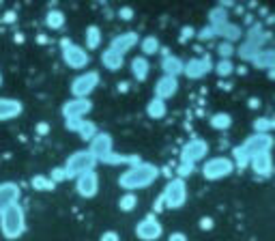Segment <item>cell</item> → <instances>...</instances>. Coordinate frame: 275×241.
Segmentation results:
<instances>
[{
  "mask_svg": "<svg viewBox=\"0 0 275 241\" xmlns=\"http://www.w3.org/2000/svg\"><path fill=\"white\" fill-rule=\"evenodd\" d=\"M159 176V168L151 162H140L135 166H129L127 170L118 176V186L127 190V192H133V190H144L153 186Z\"/></svg>",
  "mask_w": 275,
  "mask_h": 241,
  "instance_id": "cell-1",
  "label": "cell"
},
{
  "mask_svg": "<svg viewBox=\"0 0 275 241\" xmlns=\"http://www.w3.org/2000/svg\"><path fill=\"white\" fill-rule=\"evenodd\" d=\"M0 232L5 239H18L26 232V213L20 205H13L0 213Z\"/></svg>",
  "mask_w": 275,
  "mask_h": 241,
  "instance_id": "cell-2",
  "label": "cell"
},
{
  "mask_svg": "<svg viewBox=\"0 0 275 241\" xmlns=\"http://www.w3.org/2000/svg\"><path fill=\"white\" fill-rule=\"evenodd\" d=\"M99 164L97 162V157L91 153L88 149H82V151H76V153H71L67 157V162H64V172H67V179H78L80 174L84 172H91L95 170V166Z\"/></svg>",
  "mask_w": 275,
  "mask_h": 241,
  "instance_id": "cell-3",
  "label": "cell"
},
{
  "mask_svg": "<svg viewBox=\"0 0 275 241\" xmlns=\"http://www.w3.org/2000/svg\"><path fill=\"white\" fill-rule=\"evenodd\" d=\"M60 52H62L64 65L71 69H84L88 63H91V56H88L84 47L76 45L74 41H69V39H60Z\"/></svg>",
  "mask_w": 275,
  "mask_h": 241,
  "instance_id": "cell-4",
  "label": "cell"
},
{
  "mask_svg": "<svg viewBox=\"0 0 275 241\" xmlns=\"http://www.w3.org/2000/svg\"><path fill=\"white\" fill-rule=\"evenodd\" d=\"M161 198H164V205L168 209H181L185 203H187V186H185V181L179 179V176L172 181H168Z\"/></svg>",
  "mask_w": 275,
  "mask_h": 241,
  "instance_id": "cell-5",
  "label": "cell"
},
{
  "mask_svg": "<svg viewBox=\"0 0 275 241\" xmlns=\"http://www.w3.org/2000/svg\"><path fill=\"white\" fill-rule=\"evenodd\" d=\"M234 170V162L228 157H211L207 159L204 166H202V176L209 181H220L226 179L228 174H232Z\"/></svg>",
  "mask_w": 275,
  "mask_h": 241,
  "instance_id": "cell-6",
  "label": "cell"
},
{
  "mask_svg": "<svg viewBox=\"0 0 275 241\" xmlns=\"http://www.w3.org/2000/svg\"><path fill=\"white\" fill-rule=\"evenodd\" d=\"M97 84H99V74L97 71H86V74L78 76L71 82V95H74V99H88V95L95 91Z\"/></svg>",
  "mask_w": 275,
  "mask_h": 241,
  "instance_id": "cell-7",
  "label": "cell"
},
{
  "mask_svg": "<svg viewBox=\"0 0 275 241\" xmlns=\"http://www.w3.org/2000/svg\"><path fill=\"white\" fill-rule=\"evenodd\" d=\"M135 235L140 241H157L161 235H164V226H161V222L157 220L155 213H149L147 218H142L138 222Z\"/></svg>",
  "mask_w": 275,
  "mask_h": 241,
  "instance_id": "cell-8",
  "label": "cell"
},
{
  "mask_svg": "<svg viewBox=\"0 0 275 241\" xmlns=\"http://www.w3.org/2000/svg\"><path fill=\"white\" fill-rule=\"evenodd\" d=\"M209 153V144L207 140H202V138H191L187 144L183 147L181 151V162L183 164H193L196 166L200 159H204Z\"/></svg>",
  "mask_w": 275,
  "mask_h": 241,
  "instance_id": "cell-9",
  "label": "cell"
},
{
  "mask_svg": "<svg viewBox=\"0 0 275 241\" xmlns=\"http://www.w3.org/2000/svg\"><path fill=\"white\" fill-rule=\"evenodd\" d=\"M271 147H273V138L269 134H254L241 144V149L245 151L249 159H252L254 155H258V153H266V151H271Z\"/></svg>",
  "mask_w": 275,
  "mask_h": 241,
  "instance_id": "cell-10",
  "label": "cell"
},
{
  "mask_svg": "<svg viewBox=\"0 0 275 241\" xmlns=\"http://www.w3.org/2000/svg\"><path fill=\"white\" fill-rule=\"evenodd\" d=\"M93 110V101L88 99H69L62 103V116L64 120H82L88 112Z\"/></svg>",
  "mask_w": 275,
  "mask_h": 241,
  "instance_id": "cell-11",
  "label": "cell"
},
{
  "mask_svg": "<svg viewBox=\"0 0 275 241\" xmlns=\"http://www.w3.org/2000/svg\"><path fill=\"white\" fill-rule=\"evenodd\" d=\"M88 151L97 157V162H103L108 155L114 153V140H112V136L106 134V132H99L95 136V138L91 140V147H88Z\"/></svg>",
  "mask_w": 275,
  "mask_h": 241,
  "instance_id": "cell-12",
  "label": "cell"
},
{
  "mask_svg": "<svg viewBox=\"0 0 275 241\" xmlns=\"http://www.w3.org/2000/svg\"><path fill=\"white\" fill-rule=\"evenodd\" d=\"M76 192L82 198H93L97 196V192H99V176H97L95 170L91 172H84L80 174L76 179Z\"/></svg>",
  "mask_w": 275,
  "mask_h": 241,
  "instance_id": "cell-13",
  "label": "cell"
},
{
  "mask_svg": "<svg viewBox=\"0 0 275 241\" xmlns=\"http://www.w3.org/2000/svg\"><path fill=\"white\" fill-rule=\"evenodd\" d=\"M213 63L209 56H202V58H191L189 63H185V71L183 74L187 76L189 80H200V78H204L209 71H213Z\"/></svg>",
  "mask_w": 275,
  "mask_h": 241,
  "instance_id": "cell-14",
  "label": "cell"
},
{
  "mask_svg": "<svg viewBox=\"0 0 275 241\" xmlns=\"http://www.w3.org/2000/svg\"><path fill=\"white\" fill-rule=\"evenodd\" d=\"M18 200H20V186L18 183H13V181L0 183V213H3L5 209L18 205Z\"/></svg>",
  "mask_w": 275,
  "mask_h": 241,
  "instance_id": "cell-15",
  "label": "cell"
},
{
  "mask_svg": "<svg viewBox=\"0 0 275 241\" xmlns=\"http://www.w3.org/2000/svg\"><path fill=\"white\" fill-rule=\"evenodd\" d=\"M133 45H138V35L133 33V30H127V33H120V35H116L114 39H112L110 50H114L116 54L125 56Z\"/></svg>",
  "mask_w": 275,
  "mask_h": 241,
  "instance_id": "cell-16",
  "label": "cell"
},
{
  "mask_svg": "<svg viewBox=\"0 0 275 241\" xmlns=\"http://www.w3.org/2000/svg\"><path fill=\"white\" fill-rule=\"evenodd\" d=\"M176 91H179V80L176 78H170V76H161L155 84V97L157 99H170L174 97Z\"/></svg>",
  "mask_w": 275,
  "mask_h": 241,
  "instance_id": "cell-17",
  "label": "cell"
},
{
  "mask_svg": "<svg viewBox=\"0 0 275 241\" xmlns=\"http://www.w3.org/2000/svg\"><path fill=\"white\" fill-rule=\"evenodd\" d=\"M24 112V106L20 99L13 97H0V120H11Z\"/></svg>",
  "mask_w": 275,
  "mask_h": 241,
  "instance_id": "cell-18",
  "label": "cell"
},
{
  "mask_svg": "<svg viewBox=\"0 0 275 241\" xmlns=\"http://www.w3.org/2000/svg\"><path fill=\"white\" fill-rule=\"evenodd\" d=\"M249 164H252L254 172L258 176H269L273 172V157H271V151H266V153H258L249 159Z\"/></svg>",
  "mask_w": 275,
  "mask_h": 241,
  "instance_id": "cell-19",
  "label": "cell"
},
{
  "mask_svg": "<svg viewBox=\"0 0 275 241\" xmlns=\"http://www.w3.org/2000/svg\"><path fill=\"white\" fill-rule=\"evenodd\" d=\"M161 69H164V76L170 78H179L183 71H185V63L179 58V56H172V54H166L164 61H161Z\"/></svg>",
  "mask_w": 275,
  "mask_h": 241,
  "instance_id": "cell-20",
  "label": "cell"
},
{
  "mask_svg": "<svg viewBox=\"0 0 275 241\" xmlns=\"http://www.w3.org/2000/svg\"><path fill=\"white\" fill-rule=\"evenodd\" d=\"M149 71H151V65H149V61L144 58V56H135V58L131 61V74H133V78L138 80V82H144V80L149 78Z\"/></svg>",
  "mask_w": 275,
  "mask_h": 241,
  "instance_id": "cell-21",
  "label": "cell"
},
{
  "mask_svg": "<svg viewBox=\"0 0 275 241\" xmlns=\"http://www.w3.org/2000/svg\"><path fill=\"white\" fill-rule=\"evenodd\" d=\"M215 35H222L224 37V41H228V43H234V41H239L241 39V28L237 26V24H230V22H226L224 26L220 28H215Z\"/></svg>",
  "mask_w": 275,
  "mask_h": 241,
  "instance_id": "cell-22",
  "label": "cell"
},
{
  "mask_svg": "<svg viewBox=\"0 0 275 241\" xmlns=\"http://www.w3.org/2000/svg\"><path fill=\"white\" fill-rule=\"evenodd\" d=\"M252 63L258 69H275V50H260Z\"/></svg>",
  "mask_w": 275,
  "mask_h": 241,
  "instance_id": "cell-23",
  "label": "cell"
},
{
  "mask_svg": "<svg viewBox=\"0 0 275 241\" xmlns=\"http://www.w3.org/2000/svg\"><path fill=\"white\" fill-rule=\"evenodd\" d=\"M101 63H103V67L106 69H110V71H118L120 67H123V56L120 54H116L114 50H108L101 54Z\"/></svg>",
  "mask_w": 275,
  "mask_h": 241,
  "instance_id": "cell-24",
  "label": "cell"
},
{
  "mask_svg": "<svg viewBox=\"0 0 275 241\" xmlns=\"http://www.w3.org/2000/svg\"><path fill=\"white\" fill-rule=\"evenodd\" d=\"M166 112H168V108H166V101H164V99L153 97V99L147 103V114H149V118L159 120V118L166 116Z\"/></svg>",
  "mask_w": 275,
  "mask_h": 241,
  "instance_id": "cell-25",
  "label": "cell"
},
{
  "mask_svg": "<svg viewBox=\"0 0 275 241\" xmlns=\"http://www.w3.org/2000/svg\"><path fill=\"white\" fill-rule=\"evenodd\" d=\"M97 134H99V132H97V125L93 123V120H86L84 118L82 123H80V127H78V136L82 140H86V142H91Z\"/></svg>",
  "mask_w": 275,
  "mask_h": 241,
  "instance_id": "cell-26",
  "label": "cell"
},
{
  "mask_svg": "<svg viewBox=\"0 0 275 241\" xmlns=\"http://www.w3.org/2000/svg\"><path fill=\"white\" fill-rule=\"evenodd\" d=\"M45 26L52 28V30H60V28L64 26V13H62V11H56V9L47 11V15H45Z\"/></svg>",
  "mask_w": 275,
  "mask_h": 241,
  "instance_id": "cell-27",
  "label": "cell"
},
{
  "mask_svg": "<svg viewBox=\"0 0 275 241\" xmlns=\"http://www.w3.org/2000/svg\"><path fill=\"white\" fill-rule=\"evenodd\" d=\"M54 188H56V183L50 179V176H45V174L32 176V190H37V192H52Z\"/></svg>",
  "mask_w": 275,
  "mask_h": 241,
  "instance_id": "cell-28",
  "label": "cell"
},
{
  "mask_svg": "<svg viewBox=\"0 0 275 241\" xmlns=\"http://www.w3.org/2000/svg\"><path fill=\"white\" fill-rule=\"evenodd\" d=\"M258 52H260V45H258L256 41H249V39L239 47V56H241L243 61H254Z\"/></svg>",
  "mask_w": 275,
  "mask_h": 241,
  "instance_id": "cell-29",
  "label": "cell"
},
{
  "mask_svg": "<svg viewBox=\"0 0 275 241\" xmlns=\"http://www.w3.org/2000/svg\"><path fill=\"white\" fill-rule=\"evenodd\" d=\"M209 123H211L213 130H228V127L232 125V116L226 114V112H217V114L211 116Z\"/></svg>",
  "mask_w": 275,
  "mask_h": 241,
  "instance_id": "cell-30",
  "label": "cell"
},
{
  "mask_svg": "<svg viewBox=\"0 0 275 241\" xmlns=\"http://www.w3.org/2000/svg\"><path fill=\"white\" fill-rule=\"evenodd\" d=\"M140 47H142L144 56H153V54H157V52H159V39H157L155 35L144 37L142 41H140Z\"/></svg>",
  "mask_w": 275,
  "mask_h": 241,
  "instance_id": "cell-31",
  "label": "cell"
},
{
  "mask_svg": "<svg viewBox=\"0 0 275 241\" xmlns=\"http://www.w3.org/2000/svg\"><path fill=\"white\" fill-rule=\"evenodd\" d=\"M101 43V33L97 26H88L86 28V47L88 50H95V47H99Z\"/></svg>",
  "mask_w": 275,
  "mask_h": 241,
  "instance_id": "cell-32",
  "label": "cell"
},
{
  "mask_svg": "<svg viewBox=\"0 0 275 241\" xmlns=\"http://www.w3.org/2000/svg\"><path fill=\"white\" fill-rule=\"evenodd\" d=\"M209 20H211V28L215 30V28H220V26H224V24L228 22V15H226L224 7H217V9L211 11V15H209Z\"/></svg>",
  "mask_w": 275,
  "mask_h": 241,
  "instance_id": "cell-33",
  "label": "cell"
},
{
  "mask_svg": "<svg viewBox=\"0 0 275 241\" xmlns=\"http://www.w3.org/2000/svg\"><path fill=\"white\" fill-rule=\"evenodd\" d=\"M135 205H138V198H135L133 192H127V194L118 200V209H120V211H133Z\"/></svg>",
  "mask_w": 275,
  "mask_h": 241,
  "instance_id": "cell-34",
  "label": "cell"
},
{
  "mask_svg": "<svg viewBox=\"0 0 275 241\" xmlns=\"http://www.w3.org/2000/svg\"><path fill=\"white\" fill-rule=\"evenodd\" d=\"M213 69H215V74H217V76L226 78V76H230L232 71H234V65H232V61H220Z\"/></svg>",
  "mask_w": 275,
  "mask_h": 241,
  "instance_id": "cell-35",
  "label": "cell"
},
{
  "mask_svg": "<svg viewBox=\"0 0 275 241\" xmlns=\"http://www.w3.org/2000/svg\"><path fill=\"white\" fill-rule=\"evenodd\" d=\"M217 54L222 56V61H230V56L234 54V45L228 43V41H222L220 45H217Z\"/></svg>",
  "mask_w": 275,
  "mask_h": 241,
  "instance_id": "cell-36",
  "label": "cell"
},
{
  "mask_svg": "<svg viewBox=\"0 0 275 241\" xmlns=\"http://www.w3.org/2000/svg\"><path fill=\"white\" fill-rule=\"evenodd\" d=\"M271 127H275V120H271V118H258L256 123H254V130L258 134H266Z\"/></svg>",
  "mask_w": 275,
  "mask_h": 241,
  "instance_id": "cell-37",
  "label": "cell"
},
{
  "mask_svg": "<svg viewBox=\"0 0 275 241\" xmlns=\"http://www.w3.org/2000/svg\"><path fill=\"white\" fill-rule=\"evenodd\" d=\"M50 179H52L54 183L67 181V172H64V168H62V166H58V168H54V170H52V174H50Z\"/></svg>",
  "mask_w": 275,
  "mask_h": 241,
  "instance_id": "cell-38",
  "label": "cell"
},
{
  "mask_svg": "<svg viewBox=\"0 0 275 241\" xmlns=\"http://www.w3.org/2000/svg\"><path fill=\"white\" fill-rule=\"evenodd\" d=\"M193 172V164H179V179H183L185 181V176H189Z\"/></svg>",
  "mask_w": 275,
  "mask_h": 241,
  "instance_id": "cell-39",
  "label": "cell"
},
{
  "mask_svg": "<svg viewBox=\"0 0 275 241\" xmlns=\"http://www.w3.org/2000/svg\"><path fill=\"white\" fill-rule=\"evenodd\" d=\"M215 37V30L209 26V28H202L200 33H198V39H202V41H207V39H213Z\"/></svg>",
  "mask_w": 275,
  "mask_h": 241,
  "instance_id": "cell-40",
  "label": "cell"
},
{
  "mask_svg": "<svg viewBox=\"0 0 275 241\" xmlns=\"http://www.w3.org/2000/svg\"><path fill=\"white\" fill-rule=\"evenodd\" d=\"M99 241H120V237H118V232H114V230H106Z\"/></svg>",
  "mask_w": 275,
  "mask_h": 241,
  "instance_id": "cell-41",
  "label": "cell"
},
{
  "mask_svg": "<svg viewBox=\"0 0 275 241\" xmlns=\"http://www.w3.org/2000/svg\"><path fill=\"white\" fill-rule=\"evenodd\" d=\"M200 228H202V230H211V228H213V220H211V218H202V220H200Z\"/></svg>",
  "mask_w": 275,
  "mask_h": 241,
  "instance_id": "cell-42",
  "label": "cell"
},
{
  "mask_svg": "<svg viewBox=\"0 0 275 241\" xmlns=\"http://www.w3.org/2000/svg\"><path fill=\"white\" fill-rule=\"evenodd\" d=\"M168 241H187V235H185V232H172V235L168 237Z\"/></svg>",
  "mask_w": 275,
  "mask_h": 241,
  "instance_id": "cell-43",
  "label": "cell"
},
{
  "mask_svg": "<svg viewBox=\"0 0 275 241\" xmlns=\"http://www.w3.org/2000/svg\"><path fill=\"white\" fill-rule=\"evenodd\" d=\"M131 13H133V11H131V9H127V7H125V9H120V11H118V15H120L123 20H131V18H133Z\"/></svg>",
  "mask_w": 275,
  "mask_h": 241,
  "instance_id": "cell-44",
  "label": "cell"
},
{
  "mask_svg": "<svg viewBox=\"0 0 275 241\" xmlns=\"http://www.w3.org/2000/svg\"><path fill=\"white\" fill-rule=\"evenodd\" d=\"M191 35H193V28H183V41H185L187 37H191Z\"/></svg>",
  "mask_w": 275,
  "mask_h": 241,
  "instance_id": "cell-45",
  "label": "cell"
},
{
  "mask_svg": "<svg viewBox=\"0 0 275 241\" xmlns=\"http://www.w3.org/2000/svg\"><path fill=\"white\" fill-rule=\"evenodd\" d=\"M0 84H3V76H0Z\"/></svg>",
  "mask_w": 275,
  "mask_h": 241,
  "instance_id": "cell-46",
  "label": "cell"
}]
</instances>
